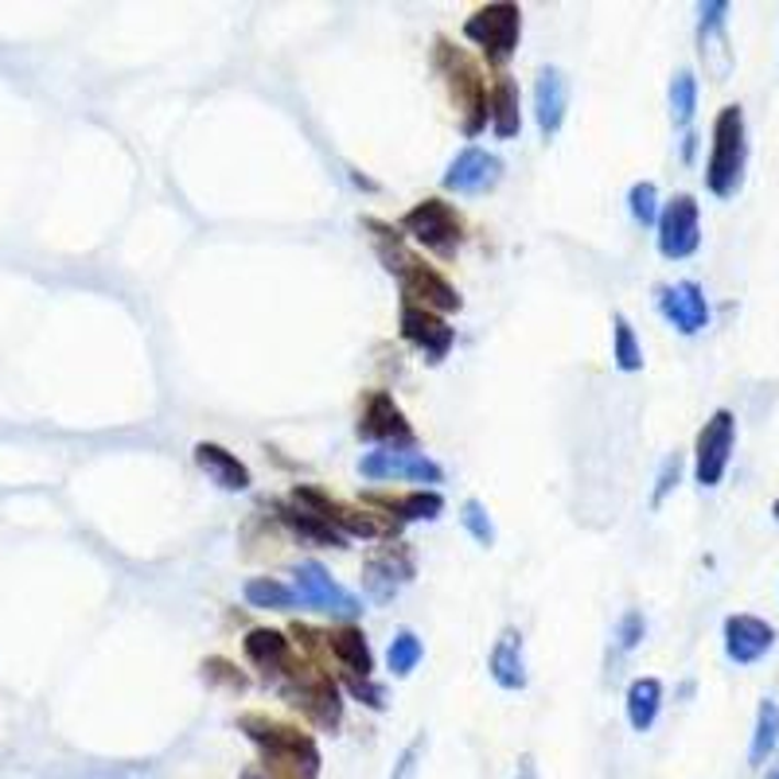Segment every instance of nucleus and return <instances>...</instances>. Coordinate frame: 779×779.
Masks as SVG:
<instances>
[{"instance_id":"1","label":"nucleus","mask_w":779,"mask_h":779,"mask_svg":"<svg viewBox=\"0 0 779 779\" xmlns=\"http://www.w3.org/2000/svg\"><path fill=\"white\" fill-rule=\"evenodd\" d=\"M370 234H375V249L382 257L386 274L402 285V304H418V309L429 312H460V292L445 281L433 266H425L418 254L402 242V234L390 223H378V219H363Z\"/></svg>"},{"instance_id":"2","label":"nucleus","mask_w":779,"mask_h":779,"mask_svg":"<svg viewBox=\"0 0 779 779\" xmlns=\"http://www.w3.org/2000/svg\"><path fill=\"white\" fill-rule=\"evenodd\" d=\"M238 728L261 748L266 756V768L285 771L289 779H316L320 776V748L309 733L285 725V721H274L266 713H242Z\"/></svg>"},{"instance_id":"3","label":"nucleus","mask_w":779,"mask_h":779,"mask_svg":"<svg viewBox=\"0 0 779 779\" xmlns=\"http://www.w3.org/2000/svg\"><path fill=\"white\" fill-rule=\"evenodd\" d=\"M745 168H748V125H745V110L733 102L713 121L705 188L717 199H733L741 191V183H745Z\"/></svg>"},{"instance_id":"4","label":"nucleus","mask_w":779,"mask_h":779,"mask_svg":"<svg viewBox=\"0 0 779 779\" xmlns=\"http://www.w3.org/2000/svg\"><path fill=\"white\" fill-rule=\"evenodd\" d=\"M433 67L445 78L448 94H453V105L460 113V129L464 137H476L483 125H488V82H483L480 67L453 47L448 40H437V52H433Z\"/></svg>"},{"instance_id":"5","label":"nucleus","mask_w":779,"mask_h":779,"mask_svg":"<svg viewBox=\"0 0 779 779\" xmlns=\"http://www.w3.org/2000/svg\"><path fill=\"white\" fill-rule=\"evenodd\" d=\"M277 690H281V698L292 705V710H300L304 717L312 721V725L320 728H340L343 721V702H340V686H335L332 675H324V670H316L312 663H292L289 670H285L281 678H277Z\"/></svg>"},{"instance_id":"6","label":"nucleus","mask_w":779,"mask_h":779,"mask_svg":"<svg viewBox=\"0 0 779 779\" xmlns=\"http://www.w3.org/2000/svg\"><path fill=\"white\" fill-rule=\"evenodd\" d=\"M464 35H468L483 55H488L491 67H507L511 55L519 52V35H523V9L519 4H483L476 16H468L464 24Z\"/></svg>"},{"instance_id":"7","label":"nucleus","mask_w":779,"mask_h":779,"mask_svg":"<svg viewBox=\"0 0 779 779\" xmlns=\"http://www.w3.org/2000/svg\"><path fill=\"white\" fill-rule=\"evenodd\" d=\"M402 231L413 234L418 246H425L429 254L437 257H456L464 242V223L456 214L453 203H441V199H421L418 207L402 214Z\"/></svg>"},{"instance_id":"8","label":"nucleus","mask_w":779,"mask_h":779,"mask_svg":"<svg viewBox=\"0 0 779 779\" xmlns=\"http://www.w3.org/2000/svg\"><path fill=\"white\" fill-rule=\"evenodd\" d=\"M292 503L304 507V511H312V514H320V519L332 523L343 538H394L398 534V523L378 519V514H370V511L343 507L340 499L324 496L320 488H304V483H300V488H292Z\"/></svg>"},{"instance_id":"9","label":"nucleus","mask_w":779,"mask_h":779,"mask_svg":"<svg viewBox=\"0 0 779 779\" xmlns=\"http://www.w3.org/2000/svg\"><path fill=\"white\" fill-rule=\"evenodd\" d=\"M733 445H737V418H733V410H717L694 441V476L702 488H717L725 480Z\"/></svg>"},{"instance_id":"10","label":"nucleus","mask_w":779,"mask_h":779,"mask_svg":"<svg viewBox=\"0 0 779 779\" xmlns=\"http://www.w3.org/2000/svg\"><path fill=\"white\" fill-rule=\"evenodd\" d=\"M292 592H297V604L304 609H316V612H327V616H340V620H355L363 612V604L352 597V592L343 589V585L332 581L320 561H300L292 569Z\"/></svg>"},{"instance_id":"11","label":"nucleus","mask_w":779,"mask_h":779,"mask_svg":"<svg viewBox=\"0 0 779 779\" xmlns=\"http://www.w3.org/2000/svg\"><path fill=\"white\" fill-rule=\"evenodd\" d=\"M655 226H659V254L667 261H686L702 246V211H698V199L686 191L663 207Z\"/></svg>"},{"instance_id":"12","label":"nucleus","mask_w":779,"mask_h":779,"mask_svg":"<svg viewBox=\"0 0 779 779\" xmlns=\"http://www.w3.org/2000/svg\"><path fill=\"white\" fill-rule=\"evenodd\" d=\"M413 574H418L413 549L402 546V542H390V546H382L378 554L367 557V566H363V592L370 600H378V604H386V600H394L413 581Z\"/></svg>"},{"instance_id":"13","label":"nucleus","mask_w":779,"mask_h":779,"mask_svg":"<svg viewBox=\"0 0 779 779\" xmlns=\"http://www.w3.org/2000/svg\"><path fill=\"white\" fill-rule=\"evenodd\" d=\"M355 433H359V441H375V445L382 448H413V441H418L413 437V425L405 421L402 405L386 394V390L367 394Z\"/></svg>"},{"instance_id":"14","label":"nucleus","mask_w":779,"mask_h":779,"mask_svg":"<svg viewBox=\"0 0 779 779\" xmlns=\"http://www.w3.org/2000/svg\"><path fill=\"white\" fill-rule=\"evenodd\" d=\"M359 471L367 480H410V483H441L445 468L437 460H429L425 453L413 448H378L359 460Z\"/></svg>"},{"instance_id":"15","label":"nucleus","mask_w":779,"mask_h":779,"mask_svg":"<svg viewBox=\"0 0 779 779\" xmlns=\"http://www.w3.org/2000/svg\"><path fill=\"white\" fill-rule=\"evenodd\" d=\"M503 180V160L496 153L480 145H468L464 153H456V160L448 164L445 171V188L456 191V196H480V191H491Z\"/></svg>"},{"instance_id":"16","label":"nucleus","mask_w":779,"mask_h":779,"mask_svg":"<svg viewBox=\"0 0 779 779\" xmlns=\"http://www.w3.org/2000/svg\"><path fill=\"white\" fill-rule=\"evenodd\" d=\"M659 312L667 316V324L682 335H698L710 327V300H705L702 285L698 281H678L663 285L659 289Z\"/></svg>"},{"instance_id":"17","label":"nucleus","mask_w":779,"mask_h":779,"mask_svg":"<svg viewBox=\"0 0 779 779\" xmlns=\"http://www.w3.org/2000/svg\"><path fill=\"white\" fill-rule=\"evenodd\" d=\"M776 647V627L760 616H748V612H737V616L725 620V655L737 667H753L764 655Z\"/></svg>"},{"instance_id":"18","label":"nucleus","mask_w":779,"mask_h":779,"mask_svg":"<svg viewBox=\"0 0 779 779\" xmlns=\"http://www.w3.org/2000/svg\"><path fill=\"white\" fill-rule=\"evenodd\" d=\"M402 335L429 363L448 359V352H453V343H456L453 327H448L437 312L418 309V304H402Z\"/></svg>"},{"instance_id":"19","label":"nucleus","mask_w":779,"mask_h":779,"mask_svg":"<svg viewBox=\"0 0 779 779\" xmlns=\"http://www.w3.org/2000/svg\"><path fill=\"white\" fill-rule=\"evenodd\" d=\"M566 110H569V78L557 67H542L538 78H534V121H538L542 137L549 141L561 133Z\"/></svg>"},{"instance_id":"20","label":"nucleus","mask_w":779,"mask_h":779,"mask_svg":"<svg viewBox=\"0 0 779 779\" xmlns=\"http://www.w3.org/2000/svg\"><path fill=\"white\" fill-rule=\"evenodd\" d=\"M725 16H728V4L725 0H713V4H702V24H698V52H702L705 70H710L717 82H725L728 70H733Z\"/></svg>"},{"instance_id":"21","label":"nucleus","mask_w":779,"mask_h":779,"mask_svg":"<svg viewBox=\"0 0 779 779\" xmlns=\"http://www.w3.org/2000/svg\"><path fill=\"white\" fill-rule=\"evenodd\" d=\"M242 647H246V659L261 670L266 682H277V678L297 663L292 643L285 639L281 632H274V627H254V632H246V643H242Z\"/></svg>"},{"instance_id":"22","label":"nucleus","mask_w":779,"mask_h":779,"mask_svg":"<svg viewBox=\"0 0 779 779\" xmlns=\"http://www.w3.org/2000/svg\"><path fill=\"white\" fill-rule=\"evenodd\" d=\"M488 670L496 686L503 690H523L526 686V659H523V632L519 627H503L488 655Z\"/></svg>"},{"instance_id":"23","label":"nucleus","mask_w":779,"mask_h":779,"mask_svg":"<svg viewBox=\"0 0 779 779\" xmlns=\"http://www.w3.org/2000/svg\"><path fill=\"white\" fill-rule=\"evenodd\" d=\"M196 464L223 491H246L249 483H254V476H249L246 464H242L238 456L231 453V448L214 445V441H199V445H196Z\"/></svg>"},{"instance_id":"24","label":"nucleus","mask_w":779,"mask_h":779,"mask_svg":"<svg viewBox=\"0 0 779 779\" xmlns=\"http://www.w3.org/2000/svg\"><path fill=\"white\" fill-rule=\"evenodd\" d=\"M367 503H378L382 511H390V519H398V523H433V519H441V511H445V499H441V491H410V496H367Z\"/></svg>"},{"instance_id":"25","label":"nucleus","mask_w":779,"mask_h":779,"mask_svg":"<svg viewBox=\"0 0 779 779\" xmlns=\"http://www.w3.org/2000/svg\"><path fill=\"white\" fill-rule=\"evenodd\" d=\"M274 511H277V519H281V523L289 526L292 534H297V538L316 542V546H347V538H343V534L335 531L332 523H324L320 514L297 507L292 499H289V503H274Z\"/></svg>"},{"instance_id":"26","label":"nucleus","mask_w":779,"mask_h":779,"mask_svg":"<svg viewBox=\"0 0 779 779\" xmlns=\"http://www.w3.org/2000/svg\"><path fill=\"white\" fill-rule=\"evenodd\" d=\"M488 121L496 129V137H514L523 129V113H519V82L499 75V82L488 90Z\"/></svg>"},{"instance_id":"27","label":"nucleus","mask_w":779,"mask_h":779,"mask_svg":"<svg viewBox=\"0 0 779 779\" xmlns=\"http://www.w3.org/2000/svg\"><path fill=\"white\" fill-rule=\"evenodd\" d=\"M663 710V682L659 678H635L627 686V721L635 733H647Z\"/></svg>"},{"instance_id":"28","label":"nucleus","mask_w":779,"mask_h":779,"mask_svg":"<svg viewBox=\"0 0 779 779\" xmlns=\"http://www.w3.org/2000/svg\"><path fill=\"white\" fill-rule=\"evenodd\" d=\"M612 363H616V370H624V375L643 370V347L639 340H635V327L627 324L624 312L612 316Z\"/></svg>"},{"instance_id":"29","label":"nucleus","mask_w":779,"mask_h":779,"mask_svg":"<svg viewBox=\"0 0 779 779\" xmlns=\"http://www.w3.org/2000/svg\"><path fill=\"white\" fill-rule=\"evenodd\" d=\"M242 597H246L254 609H292V604H297V592L277 581V577H249V581L242 585Z\"/></svg>"},{"instance_id":"30","label":"nucleus","mask_w":779,"mask_h":779,"mask_svg":"<svg viewBox=\"0 0 779 779\" xmlns=\"http://www.w3.org/2000/svg\"><path fill=\"white\" fill-rule=\"evenodd\" d=\"M776 745H779V705L771 702V698H764L760 710H756V733H753V753H748V760L760 768Z\"/></svg>"},{"instance_id":"31","label":"nucleus","mask_w":779,"mask_h":779,"mask_svg":"<svg viewBox=\"0 0 779 779\" xmlns=\"http://www.w3.org/2000/svg\"><path fill=\"white\" fill-rule=\"evenodd\" d=\"M421 659H425V647H421V639L410 632V627H402V632L390 639V652H386L390 675H394V678H410L413 670H418Z\"/></svg>"},{"instance_id":"32","label":"nucleus","mask_w":779,"mask_h":779,"mask_svg":"<svg viewBox=\"0 0 779 779\" xmlns=\"http://www.w3.org/2000/svg\"><path fill=\"white\" fill-rule=\"evenodd\" d=\"M698 113V78L694 70H678L675 78H670V118H675V125H690Z\"/></svg>"},{"instance_id":"33","label":"nucleus","mask_w":779,"mask_h":779,"mask_svg":"<svg viewBox=\"0 0 779 779\" xmlns=\"http://www.w3.org/2000/svg\"><path fill=\"white\" fill-rule=\"evenodd\" d=\"M627 207H632V219L639 226H655L659 223V188H655V183H635L632 191H627Z\"/></svg>"},{"instance_id":"34","label":"nucleus","mask_w":779,"mask_h":779,"mask_svg":"<svg viewBox=\"0 0 779 779\" xmlns=\"http://www.w3.org/2000/svg\"><path fill=\"white\" fill-rule=\"evenodd\" d=\"M460 523H464V531L471 534V538L480 542V546H496V526H491V519H488V507L480 503V499H468V503L460 507Z\"/></svg>"},{"instance_id":"35","label":"nucleus","mask_w":779,"mask_h":779,"mask_svg":"<svg viewBox=\"0 0 779 779\" xmlns=\"http://www.w3.org/2000/svg\"><path fill=\"white\" fill-rule=\"evenodd\" d=\"M421 756H425V733H421V737H413L410 745L402 748V756H398L390 779H418L421 776Z\"/></svg>"},{"instance_id":"36","label":"nucleus","mask_w":779,"mask_h":779,"mask_svg":"<svg viewBox=\"0 0 779 779\" xmlns=\"http://www.w3.org/2000/svg\"><path fill=\"white\" fill-rule=\"evenodd\" d=\"M643 635H647V620H643V612H635V609L624 612V616H620V627H616L620 652H635Z\"/></svg>"},{"instance_id":"37","label":"nucleus","mask_w":779,"mask_h":779,"mask_svg":"<svg viewBox=\"0 0 779 779\" xmlns=\"http://www.w3.org/2000/svg\"><path fill=\"white\" fill-rule=\"evenodd\" d=\"M678 476H682V456H667V460H663V471H659V483H655V496H652V503L659 507L663 499L670 496V491L678 488Z\"/></svg>"},{"instance_id":"38","label":"nucleus","mask_w":779,"mask_h":779,"mask_svg":"<svg viewBox=\"0 0 779 779\" xmlns=\"http://www.w3.org/2000/svg\"><path fill=\"white\" fill-rule=\"evenodd\" d=\"M771 519H776V523H779V499H776V503H771Z\"/></svg>"},{"instance_id":"39","label":"nucleus","mask_w":779,"mask_h":779,"mask_svg":"<svg viewBox=\"0 0 779 779\" xmlns=\"http://www.w3.org/2000/svg\"><path fill=\"white\" fill-rule=\"evenodd\" d=\"M246 779H261V776H254V771H246Z\"/></svg>"},{"instance_id":"40","label":"nucleus","mask_w":779,"mask_h":779,"mask_svg":"<svg viewBox=\"0 0 779 779\" xmlns=\"http://www.w3.org/2000/svg\"><path fill=\"white\" fill-rule=\"evenodd\" d=\"M768 779H779V768H776V771H771V776H768Z\"/></svg>"}]
</instances>
